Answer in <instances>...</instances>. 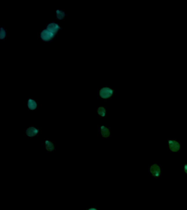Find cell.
I'll return each mask as SVG.
<instances>
[{
	"label": "cell",
	"instance_id": "obj_1",
	"mask_svg": "<svg viewBox=\"0 0 187 210\" xmlns=\"http://www.w3.org/2000/svg\"><path fill=\"white\" fill-rule=\"evenodd\" d=\"M114 93V90L108 87L103 88L99 92V95L103 99L111 97Z\"/></svg>",
	"mask_w": 187,
	"mask_h": 210
},
{
	"label": "cell",
	"instance_id": "obj_11",
	"mask_svg": "<svg viewBox=\"0 0 187 210\" xmlns=\"http://www.w3.org/2000/svg\"><path fill=\"white\" fill-rule=\"evenodd\" d=\"M98 113L99 116H101L102 117H105L106 114V110L105 108L103 107H100L98 108Z\"/></svg>",
	"mask_w": 187,
	"mask_h": 210
},
{
	"label": "cell",
	"instance_id": "obj_12",
	"mask_svg": "<svg viewBox=\"0 0 187 210\" xmlns=\"http://www.w3.org/2000/svg\"><path fill=\"white\" fill-rule=\"evenodd\" d=\"M6 36V30L3 27H1L0 29V38L1 40H3L5 38Z\"/></svg>",
	"mask_w": 187,
	"mask_h": 210
},
{
	"label": "cell",
	"instance_id": "obj_6",
	"mask_svg": "<svg viewBox=\"0 0 187 210\" xmlns=\"http://www.w3.org/2000/svg\"><path fill=\"white\" fill-rule=\"evenodd\" d=\"M39 133V130L37 129L34 127H30L26 129V133L29 137H33L36 136Z\"/></svg>",
	"mask_w": 187,
	"mask_h": 210
},
{
	"label": "cell",
	"instance_id": "obj_4",
	"mask_svg": "<svg viewBox=\"0 0 187 210\" xmlns=\"http://www.w3.org/2000/svg\"><path fill=\"white\" fill-rule=\"evenodd\" d=\"M150 172L154 176L159 177L161 174V169L158 165L154 164L150 167Z\"/></svg>",
	"mask_w": 187,
	"mask_h": 210
},
{
	"label": "cell",
	"instance_id": "obj_7",
	"mask_svg": "<svg viewBox=\"0 0 187 210\" xmlns=\"http://www.w3.org/2000/svg\"><path fill=\"white\" fill-rule=\"evenodd\" d=\"M100 131H101V133L103 137H108L110 136V131L109 130V129L108 128L104 126H101L100 128Z\"/></svg>",
	"mask_w": 187,
	"mask_h": 210
},
{
	"label": "cell",
	"instance_id": "obj_10",
	"mask_svg": "<svg viewBox=\"0 0 187 210\" xmlns=\"http://www.w3.org/2000/svg\"><path fill=\"white\" fill-rule=\"evenodd\" d=\"M56 15H57V18L59 20L63 19L66 16L64 12L61 10H56Z\"/></svg>",
	"mask_w": 187,
	"mask_h": 210
},
{
	"label": "cell",
	"instance_id": "obj_8",
	"mask_svg": "<svg viewBox=\"0 0 187 210\" xmlns=\"http://www.w3.org/2000/svg\"><path fill=\"white\" fill-rule=\"evenodd\" d=\"M46 148L49 152H52L55 150V145L49 140H46L45 142Z\"/></svg>",
	"mask_w": 187,
	"mask_h": 210
},
{
	"label": "cell",
	"instance_id": "obj_9",
	"mask_svg": "<svg viewBox=\"0 0 187 210\" xmlns=\"http://www.w3.org/2000/svg\"><path fill=\"white\" fill-rule=\"evenodd\" d=\"M28 106L31 110H34L37 107V103L35 100H34L32 99H29L28 103Z\"/></svg>",
	"mask_w": 187,
	"mask_h": 210
},
{
	"label": "cell",
	"instance_id": "obj_2",
	"mask_svg": "<svg viewBox=\"0 0 187 210\" xmlns=\"http://www.w3.org/2000/svg\"><path fill=\"white\" fill-rule=\"evenodd\" d=\"M55 36V35L47 29L43 30L41 33V38L42 40L45 41H51Z\"/></svg>",
	"mask_w": 187,
	"mask_h": 210
},
{
	"label": "cell",
	"instance_id": "obj_13",
	"mask_svg": "<svg viewBox=\"0 0 187 210\" xmlns=\"http://www.w3.org/2000/svg\"><path fill=\"white\" fill-rule=\"evenodd\" d=\"M184 171H185V172L187 174V164H186L185 165V166H184Z\"/></svg>",
	"mask_w": 187,
	"mask_h": 210
},
{
	"label": "cell",
	"instance_id": "obj_3",
	"mask_svg": "<svg viewBox=\"0 0 187 210\" xmlns=\"http://www.w3.org/2000/svg\"><path fill=\"white\" fill-rule=\"evenodd\" d=\"M168 144L169 148L172 152H176L180 149V144L176 141L170 140L168 141Z\"/></svg>",
	"mask_w": 187,
	"mask_h": 210
},
{
	"label": "cell",
	"instance_id": "obj_5",
	"mask_svg": "<svg viewBox=\"0 0 187 210\" xmlns=\"http://www.w3.org/2000/svg\"><path fill=\"white\" fill-rule=\"evenodd\" d=\"M61 29L60 26L58 25L56 23H51L48 24L47 27V30L50 31L52 33H53L54 35H56V33L59 31V30Z\"/></svg>",
	"mask_w": 187,
	"mask_h": 210
},
{
	"label": "cell",
	"instance_id": "obj_14",
	"mask_svg": "<svg viewBox=\"0 0 187 210\" xmlns=\"http://www.w3.org/2000/svg\"><path fill=\"white\" fill-rule=\"evenodd\" d=\"M97 210L96 209H95V208H91V209H90L89 210Z\"/></svg>",
	"mask_w": 187,
	"mask_h": 210
}]
</instances>
